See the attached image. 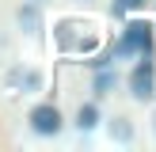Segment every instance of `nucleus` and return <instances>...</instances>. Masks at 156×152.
<instances>
[{
	"label": "nucleus",
	"mask_w": 156,
	"mask_h": 152,
	"mask_svg": "<svg viewBox=\"0 0 156 152\" xmlns=\"http://www.w3.org/2000/svg\"><path fill=\"white\" fill-rule=\"evenodd\" d=\"M152 46H156V30H152V23H145V19H129L126 27H122L118 42L111 46V57H114V61H126V57H149Z\"/></svg>",
	"instance_id": "nucleus-1"
},
{
	"label": "nucleus",
	"mask_w": 156,
	"mask_h": 152,
	"mask_svg": "<svg viewBox=\"0 0 156 152\" xmlns=\"http://www.w3.org/2000/svg\"><path fill=\"white\" fill-rule=\"evenodd\" d=\"M27 129L34 137H61V129H65V114H61L53 103H38V106L27 110Z\"/></svg>",
	"instance_id": "nucleus-2"
},
{
	"label": "nucleus",
	"mask_w": 156,
	"mask_h": 152,
	"mask_svg": "<svg viewBox=\"0 0 156 152\" xmlns=\"http://www.w3.org/2000/svg\"><path fill=\"white\" fill-rule=\"evenodd\" d=\"M129 95L137 99V103H149L156 95V65H152V53L149 57H137V65L129 68Z\"/></svg>",
	"instance_id": "nucleus-3"
},
{
	"label": "nucleus",
	"mask_w": 156,
	"mask_h": 152,
	"mask_svg": "<svg viewBox=\"0 0 156 152\" xmlns=\"http://www.w3.org/2000/svg\"><path fill=\"white\" fill-rule=\"evenodd\" d=\"M15 27L23 30V38H42V30H46L42 4H34V0H23V4L15 8Z\"/></svg>",
	"instance_id": "nucleus-4"
},
{
	"label": "nucleus",
	"mask_w": 156,
	"mask_h": 152,
	"mask_svg": "<svg viewBox=\"0 0 156 152\" xmlns=\"http://www.w3.org/2000/svg\"><path fill=\"white\" fill-rule=\"evenodd\" d=\"M4 84L12 91H42V72L38 68H27V65H12L4 72Z\"/></svg>",
	"instance_id": "nucleus-5"
},
{
	"label": "nucleus",
	"mask_w": 156,
	"mask_h": 152,
	"mask_svg": "<svg viewBox=\"0 0 156 152\" xmlns=\"http://www.w3.org/2000/svg\"><path fill=\"white\" fill-rule=\"evenodd\" d=\"M107 137L118 141V144H129L137 137V129H133V122H129L126 114H114V118H107Z\"/></svg>",
	"instance_id": "nucleus-6"
},
{
	"label": "nucleus",
	"mask_w": 156,
	"mask_h": 152,
	"mask_svg": "<svg viewBox=\"0 0 156 152\" xmlns=\"http://www.w3.org/2000/svg\"><path fill=\"white\" fill-rule=\"evenodd\" d=\"M99 122H103V110H99V103H95V99L76 106V129H80V133H91V129H99Z\"/></svg>",
	"instance_id": "nucleus-7"
},
{
	"label": "nucleus",
	"mask_w": 156,
	"mask_h": 152,
	"mask_svg": "<svg viewBox=\"0 0 156 152\" xmlns=\"http://www.w3.org/2000/svg\"><path fill=\"white\" fill-rule=\"evenodd\" d=\"M114 88H118V72H114L111 65L95 68V76H91V95H95V99H103V95H111Z\"/></svg>",
	"instance_id": "nucleus-8"
},
{
	"label": "nucleus",
	"mask_w": 156,
	"mask_h": 152,
	"mask_svg": "<svg viewBox=\"0 0 156 152\" xmlns=\"http://www.w3.org/2000/svg\"><path fill=\"white\" fill-rule=\"evenodd\" d=\"M149 4V0H111V15H129V12H141V8Z\"/></svg>",
	"instance_id": "nucleus-9"
},
{
	"label": "nucleus",
	"mask_w": 156,
	"mask_h": 152,
	"mask_svg": "<svg viewBox=\"0 0 156 152\" xmlns=\"http://www.w3.org/2000/svg\"><path fill=\"white\" fill-rule=\"evenodd\" d=\"M152 137H156V114H152Z\"/></svg>",
	"instance_id": "nucleus-10"
},
{
	"label": "nucleus",
	"mask_w": 156,
	"mask_h": 152,
	"mask_svg": "<svg viewBox=\"0 0 156 152\" xmlns=\"http://www.w3.org/2000/svg\"><path fill=\"white\" fill-rule=\"evenodd\" d=\"M34 4H46V0H34Z\"/></svg>",
	"instance_id": "nucleus-11"
}]
</instances>
